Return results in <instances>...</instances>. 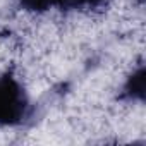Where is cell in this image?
Segmentation results:
<instances>
[{
	"mask_svg": "<svg viewBox=\"0 0 146 146\" xmlns=\"http://www.w3.org/2000/svg\"><path fill=\"white\" fill-rule=\"evenodd\" d=\"M29 113V98L11 74L0 76V125H17Z\"/></svg>",
	"mask_w": 146,
	"mask_h": 146,
	"instance_id": "cell-1",
	"label": "cell"
},
{
	"mask_svg": "<svg viewBox=\"0 0 146 146\" xmlns=\"http://www.w3.org/2000/svg\"><path fill=\"white\" fill-rule=\"evenodd\" d=\"M144 83H146V72L144 67L139 65L132 74L127 78L125 84H124V91L122 95L129 100H144Z\"/></svg>",
	"mask_w": 146,
	"mask_h": 146,
	"instance_id": "cell-2",
	"label": "cell"
},
{
	"mask_svg": "<svg viewBox=\"0 0 146 146\" xmlns=\"http://www.w3.org/2000/svg\"><path fill=\"white\" fill-rule=\"evenodd\" d=\"M107 2L108 0H55V5L65 11H72V9H93Z\"/></svg>",
	"mask_w": 146,
	"mask_h": 146,
	"instance_id": "cell-3",
	"label": "cell"
},
{
	"mask_svg": "<svg viewBox=\"0 0 146 146\" xmlns=\"http://www.w3.org/2000/svg\"><path fill=\"white\" fill-rule=\"evenodd\" d=\"M19 4L29 12H45L55 5V0H19Z\"/></svg>",
	"mask_w": 146,
	"mask_h": 146,
	"instance_id": "cell-4",
	"label": "cell"
}]
</instances>
